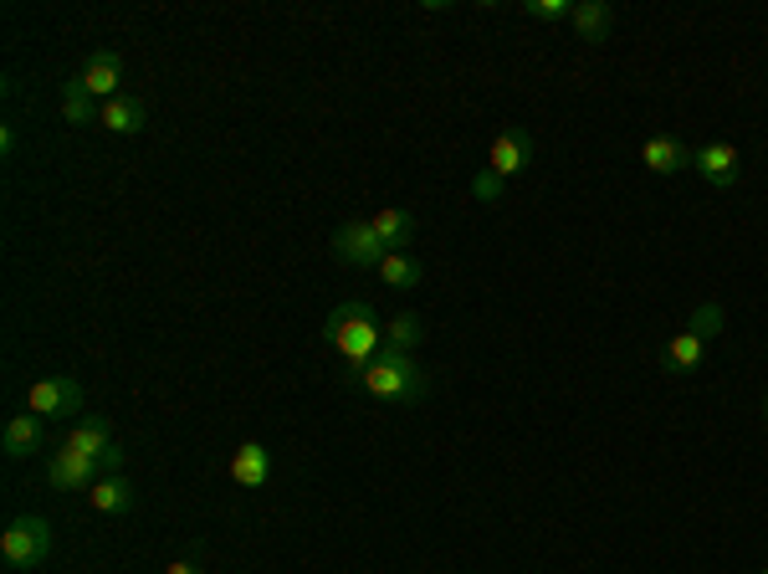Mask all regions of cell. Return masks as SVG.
<instances>
[{"instance_id": "cell-1", "label": "cell", "mask_w": 768, "mask_h": 574, "mask_svg": "<svg viewBox=\"0 0 768 574\" xmlns=\"http://www.w3.org/2000/svg\"><path fill=\"white\" fill-rule=\"evenodd\" d=\"M344 385H359L369 400H384V406H420L431 395V380H425V370H420L416 359L389 355V349H380L364 370L344 374Z\"/></svg>"}, {"instance_id": "cell-2", "label": "cell", "mask_w": 768, "mask_h": 574, "mask_svg": "<svg viewBox=\"0 0 768 574\" xmlns=\"http://www.w3.org/2000/svg\"><path fill=\"white\" fill-rule=\"evenodd\" d=\"M323 344L338 349V359L349 364L344 374L364 370L369 359L380 355V344H384V328H380L374 303H369V298H349V303H338L334 313L323 319Z\"/></svg>"}, {"instance_id": "cell-3", "label": "cell", "mask_w": 768, "mask_h": 574, "mask_svg": "<svg viewBox=\"0 0 768 574\" xmlns=\"http://www.w3.org/2000/svg\"><path fill=\"white\" fill-rule=\"evenodd\" d=\"M51 554V524L47 518H36V513H21L5 524L0 534V559L11 564V570H36V564H47Z\"/></svg>"}, {"instance_id": "cell-4", "label": "cell", "mask_w": 768, "mask_h": 574, "mask_svg": "<svg viewBox=\"0 0 768 574\" xmlns=\"http://www.w3.org/2000/svg\"><path fill=\"white\" fill-rule=\"evenodd\" d=\"M26 410L41 416V421H72V416L83 410V385L68 380V374L32 380V385H26Z\"/></svg>"}, {"instance_id": "cell-5", "label": "cell", "mask_w": 768, "mask_h": 574, "mask_svg": "<svg viewBox=\"0 0 768 574\" xmlns=\"http://www.w3.org/2000/svg\"><path fill=\"white\" fill-rule=\"evenodd\" d=\"M334 256L344 267H380L389 252H384V241L374 237V226L364 216V220H344L334 231Z\"/></svg>"}, {"instance_id": "cell-6", "label": "cell", "mask_w": 768, "mask_h": 574, "mask_svg": "<svg viewBox=\"0 0 768 574\" xmlns=\"http://www.w3.org/2000/svg\"><path fill=\"white\" fill-rule=\"evenodd\" d=\"M98 477H108V473H103V462H93V456H83V452H72V446H62V452L47 456V482L57 492H93V482H98Z\"/></svg>"}, {"instance_id": "cell-7", "label": "cell", "mask_w": 768, "mask_h": 574, "mask_svg": "<svg viewBox=\"0 0 768 574\" xmlns=\"http://www.w3.org/2000/svg\"><path fill=\"white\" fill-rule=\"evenodd\" d=\"M528 159H533V134H523V129H502V134L492 139V150H487V169L502 175V180L523 175Z\"/></svg>"}, {"instance_id": "cell-8", "label": "cell", "mask_w": 768, "mask_h": 574, "mask_svg": "<svg viewBox=\"0 0 768 574\" xmlns=\"http://www.w3.org/2000/svg\"><path fill=\"white\" fill-rule=\"evenodd\" d=\"M692 169H697L707 186H718V190L737 186V175H743L733 144H701V150H692Z\"/></svg>"}, {"instance_id": "cell-9", "label": "cell", "mask_w": 768, "mask_h": 574, "mask_svg": "<svg viewBox=\"0 0 768 574\" xmlns=\"http://www.w3.org/2000/svg\"><path fill=\"white\" fill-rule=\"evenodd\" d=\"M77 83H83L93 98H103V103L118 98V93H123V57H118V51H93Z\"/></svg>"}, {"instance_id": "cell-10", "label": "cell", "mask_w": 768, "mask_h": 574, "mask_svg": "<svg viewBox=\"0 0 768 574\" xmlns=\"http://www.w3.org/2000/svg\"><path fill=\"white\" fill-rule=\"evenodd\" d=\"M103 129L108 134H144V123H149V103L144 98H134V93H118V98H108L103 103Z\"/></svg>"}, {"instance_id": "cell-11", "label": "cell", "mask_w": 768, "mask_h": 574, "mask_svg": "<svg viewBox=\"0 0 768 574\" xmlns=\"http://www.w3.org/2000/svg\"><path fill=\"white\" fill-rule=\"evenodd\" d=\"M62 446H72V452H83V456H93V462H103V456L113 452L118 441H113V431H108V421H103V416H77Z\"/></svg>"}, {"instance_id": "cell-12", "label": "cell", "mask_w": 768, "mask_h": 574, "mask_svg": "<svg viewBox=\"0 0 768 574\" xmlns=\"http://www.w3.org/2000/svg\"><path fill=\"white\" fill-rule=\"evenodd\" d=\"M369 226H374V237L384 241V252H405L410 237H416V216L400 211V205H380V211L369 216Z\"/></svg>"}, {"instance_id": "cell-13", "label": "cell", "mask_w": 768, "mask_h": 574, "mask_svg": "<svg viewBox=\"0 0 768 574\" xmlns=\"http://www.w3.org/2000/svg\"><path fill=\"white\" fill-rule=\"evenodd\" d=\"M231 477L241 482V488H267L272 477V452L262 446V441H241L231 456Z\"/></svg>"}, {"instance_id": "cell-14", "label": "cell", "mask_w": 768, "mask_h": 574, "mask_svg": "<svg viewBox=\"0 0 768 574\" xmlns=\"http://www.w3.org/2000/svg\"><path fill=\"white\" fill-rule=\"evenodd\" d=\"M0 452L11 456V462L41 452V416H32V410L11 416V421H5V437H0Z\"/></svg>"}, {"instance_id": "cell-15", "label": "cell", "mask_w": 768, "mask_h": 574, "mask_svg": "<svg viewBox=\"0 0 768 574\" xmlns=\"http://www.w3.org/2000/svg\"><path fill=\"white\" fill-rule=\"evenodd\" d=\"M640 159H646V169H656V175H682V169L692 165V150H686L682 139L656 134L640 144Z\"/></svg>"}, {"instance_id": "cell-16", "label": "cell", "mask_w": 768, "mask_h": 574, "mask_svg": "<svg viewBox=\"0 0 768 574\" xmlns=\"http://www.w3.org/2000/svg\"><path fill=\"white\" fill-rule=\"evenodd\" d=\"M707 359V338L697 334V328H682V334L667 344V355H661V370L667 374H692Z\"/></svg>"}, {"instance_id": "cell-17", "label": "cell", "mask_w": 768, "mask_h": 574, "mask_svg": "<svg viewBox=\"0 0 768 574\" xmlns=\"http://www.w3.org/2000/svg\"><path fill=\"white\" fill-rule=\"evenodd\" d=\"M87 503L98 507V513H113V518H123L129 507H134V482L129 477H98L93 482V492H87Z\"/></svg>"}, {"instance_id": "cell-18", "label": "cell", "mask_w": 768, "mask_h": 574, "mask_svg": "<svg viewBox=\"0 0 768 574\" xmlns=\"http://www.w3.org/2000/svg\"><path fill=\"white\" fill-rule=\"evenodd\" d=\"M574 32H579V41H604V36L615 32V11L604 5V0H579L574 5Z\"/></svg>"}, {"instance_id": "cell-19", "label": "cell", "mask_w": 768, "mask_h": 574, "mask_svg": "<svg viewBox=\"0 0 768 574\" xmlns=\"http://www.w3.org/2000/svg\"><path fill=\"white\" fill-rule=\"evenodd\" d=\"M420 344H425V323H420V313H400V319L384 323L380 349H389V355H410V349H420Z\"/></svg>"}, {"instance_id": "cell-20", "label": "cell", "mask_w": 768, "mask_h": 574, "mask_svg": "<svg viewBox=\"0 0 768 574\" xmlns=\"http://www.w3.org/2000/svg\"><path fill=\"white\" fill-rule=\"evenodd\" d=\"M62 119H68L72 129H87V123L103 119V108L83 83H62Z\"/></svg>"}, {"instance_id": "cell-21", "label": "cell", "mask_w": 768, "mask_h": 574, "mask_svg": "<svg viewBox=\"0 0 768 574\" xmlns=\"http://www.w3.org/2000/svg\"><path fill=\"white\" fill-rule=\"evenodd\" d=\"M374 272L384 277V287H416L420 277H425V267H420V262H416L410 252H389Z\"/></svg>"}, {"instance_id": "cell-22", "label": "cell", "mask_w": 768, "mask_h": 574, "mask_svg": "<svg viewBox=\"0 0 768 574\" xmlns=\"http://www.w3.org/2000/svg\"><path fill=\"white\" fill-rule=\"evenodd\" d=\"M502 190H507V180H502V175H492V169H477V175H471V195H477V201L482 205H497L502 201Z\"/></svg>"}, {"instance_id": "cell-23", "label": "cell", "mask_w": 768, "mask_h": 574, "mask_svg": "<svg viewBox=\"0 0 768 574\" xmlns=\"http://www.w3.org/2000/svg\"><path fill=\"white\" fill-rule=\"evenodd\" d=\"M722 323H728V319H722V308H718V303H701L697 313L686 319V328H697V334L707 338V344H712V338L722 334Z\"/></svg>"}, {"instance_id": "cell-24", "label": "cell", "mask_w": 768, "mask_h": 574, "mask_svg": "<svg viewBox=\"0 0 768 574\" xmlns=\"http://www.w3.org/2000/svg\"><path fill=\"white\" fill-rule=\"evenodd\" d=\"M523 11L533 21H568L574 16V0H523Z\"/></svg>"}, {"instance_id": "cell-25", "label": "cell", "mask_w": 768, "mask_h": 574, "mask_svg": "<svg viewBox=\"0 0 768 574\" xmlns=\"http://www.w3.org/2000/svg\"><path fill=\"white\" fill-rule=\"evenodd\" d=\"M165 574H201V564H190V559H175V564H165Z\"/></svg>"}, {"instance_id": "cell-26", "label": "cell", "mask_w": 768, "mask_h": 574, "mask_svg": "<svg viewBox=\"0 0 768 574\" xmlns=\"http://www.w3.org/2000/svg\"><path fill=\"white\" fill-rule=\"evenodd\" d=\"M764 410H768V400H764Z\"/></svg>"}, {"instance_id": "cell-27", "label": "cell", "mask_w": 768, "mask_h": 574, "mask_svg": "<svg viewBox=\"0 0 768 574\" xmlns=\"http://www.w3.org/2000/svg\"><path fill=\"white\" fill-rule=\"evenodd\" d=\"M764 574H768V570H764Z\"/></svg>"}]
</instances>
